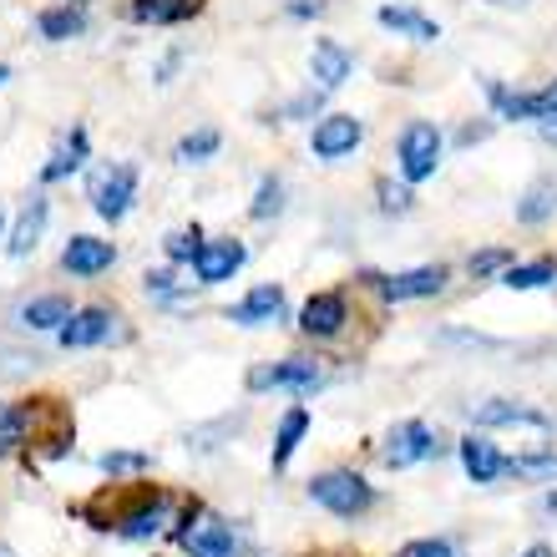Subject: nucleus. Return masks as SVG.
Segmentation results:
<instances>
[{"label":"nucleus","instance_id":"nucleus-1","mask_svg":"<svg viewBox=\"0 0 557 557\" xmlns=\"http://www.w3.org/2000/svg\"><path fill=\"white\" fill-rule=\"evenodd\" d=\"M309 502H320L330 517H360L375 507V486L360 476V471H320L309 476Z\"/></svg>","mask_w":557,"mask_h":557},{"label":"nucleus","instance_id":"nucleus-2","mask_svg":"<svg viewBox=\"0 0 557 557\" xmlns=\"http://www.w3.org/2000/svg\"><path fill=\"white\" fill-rule=\"evenodd\" d=\"M396 168H400V183H425V177L441 168V127L436 122H406L396 137Z\"/></svg>","mask_w":557,"mask_h":557},{"label":"nucleus","instance_id":"nucleus-3","mask_svg":"<svg viewBox=\"0 0 557 557\" xmlns=\"http://www.w3.org/2000/svg\"><path fill=\"white\" fill-rule=\"evenodd\" d=\"M133 198H137V162H107L102 173L91 177V208H97L107 223L127 219Z\"/></svg>","mask_w":557,"mask_h":557},{"label":"nucleus","instance_id":"nucleus-4","mask_svg":"<svg viewBox=\"0 0 557 557\" xmlns=\"http://www.w3.org/2000/svg\"><path fill=\"white\" fill-rule=\"evenodd\" d=\"M446 264H421L406 269V274H366V284L381 294L385 305H406V299H431V294L446 289Z\"/></svg>","mask_w":557,"mask_h":557},{"label":"nucleus","instance_id":"nucleus-5","mask_svg":"<svg viewBox=\"0 0 557 557\" xmlns=\"http://www.w3.org/2000/svg\"><path fill=\"white\" fill-rule=\"evenodd\" d=\"M425 456H436V431H431V421H396L385 431L381 461L391 471H406V467H416V461H425Z\"/></svg>","mask_w":557,"mask_h":557},{"label":"nucleus","instance_id":"nucleus-6","mask_svg":"<svg viewBox=\"0 0 557 557\" xmlns=\"http://www.w3.org/2000/svg\"><path fill=\"white\" fill-rule=\"evenodd\" d=\"M324 385L320 360H278V366H259L249 375V391H289V396L309 400Z\"/></svg>","mask_w":557,"mask_h":557},{"label":"nucleus","instance_id":"nucleus-7","mask_svg":"<svg viewBox=\"0 0 557 557\" xmlns=\"http://www.w3.org/2000/svg\"><path fill=\"white\" fill-rule=\"evenodd\" d=\"M360 137H366V122L350 117V112H330V117L314 122L309 147H314V158L320 162H339V158H350L355 147H360Z\"/></svg>","mask_w":557,"mask_h":557},{"label":"nucleus","instance_id":"nucleus-8","mask_svg":"<svg viewBox=\"0 0 557 557\" xmlns=\"http://www.w3.org/2000/svg\"><path fill=\"white\" fill-rule=\"evenodd\" d=\"M345 320H350V299L339 289H320L309 294L305 309H299V330H305L309 339H330L345 330Z\"/></svg>","mask_w":557,"mask_h":557},{"label":"nucleus","instance_id":"nucleus-9","mask_svg":"<svg viewBox=\"0 0 557 557\" xmlns=\"http://www.w3.org/2000/svg\"><path fill=\"white\" fill-rule=\"evenodd\" d=\"M461 467L476 486H492L507 476V451L486 431H471V436H461Z\"/></svg>","mask_w":557,"mask_h":557},{"label":"nucleus","instance_id":"nucleus-10","mask_svg":"<svg viewBox=\"0 0 557 557\" xmlns=\"http://www.w3.org/2000/svg\"><path fill=\"white\" fill-rule=\"evenodd\" d=\"M107 339H122V324L112 309H76L66 330H61L66 350H91V345H107Z\"/></svg>","mask_w":557,"mask_h":557},{"label":"nucleus","instance_id":"nucleus-11","mask_svg":"<svg viewBox=\"0 0 557 557\" xmlns=\"http://www.w3.org/2000/svg\"><path fill=\"white\" fill-rule=\"evenodd\" d=\"M177 543L188 557H234V528L223 517H198L188 528H177Z\"/></svg>","mask_w":557,"mask_h":557},{"label":"nucleus","instance_id":"nucleus-12","mask_svg":"<svg viewBox=\"0 0 557 557\" xmlns=\"http://www.w3.org/2000/svg\"><path fill=\"white\" fill-rule=\"evenodd\" d=\"M112 264H117V249H112L107 238L76 234V238H66V249H61V269H66V274H76V278L107 274Z\"/></svg>","mask_w":557,"mask_h":557},{"label":"nucleus","instance_id":"nucleus-13","mask_svg":"<svg viewBox=\"0 0 557 557\" xmlns=\"http://www.w3.org/2000/svg\"><path fill=\"white\" fill-rule=\"evenodd\" d=\"M350 72H355V57L339 41L320 36V41L309 46V76H314V87H320V91L345 87V82H350Z\"/></svg>","mask_w":557,"mask_h":557},{"label":"nucleus","instance_id":"nucleus-14","mask_svg":"<svg viewBox=\"0 0 557 557\" xmlns=\"http://www.w3.org/2000/svg\"><path fill=\"white\" fill-rule=\"evenodd\" d=\"M244 244L238 238H208L203 253L193 259V274H198V284H223V278H234L238 269H244Z\"/></svg>","mask_w":557,"mask_h":557},{"label":"nucleus","instance_id":"nucleus-15","mask_svg":"<svg viewBox=\"0 0 557 557\" xmlns=\"http://www.w3.org/2000/svg\"><path fill=\"white\" fill-rule=\"evenodd\" d=\"M278 314H284V289H278V284H253L238 305H228L223 320L244 324V330H259V324H274Z\"/></svg>","mask_w":557,"mask_h":557},{"label":"nucleus","instance_id":"nucleus-16","mask_svg":"<svg viewBox=\"0 0 557 557\" xmlns=\"http://www.w3.org/2000/svg\"><path fill=\"white\" fill-rule=\"evenodd\" d=\"M471 421L482 425V431H492V425H528V431H543V436L553 431V416L532 411V406H522V400H482Z\"/></svg>","mask_w":557,"mask_h":557},{"label":"nucleus","instance_id":"nucleus-17","mask_svg":"<svg viewBox=\"0 0 557 557\" xmlns=\"http://www.w3.org/2000/svg\"><path fill=\"white\" fill-rule=\"evenodd\" d=\"M41 234H46V198L30 193L26 208H21V219H15V228H11V238H5V253H11V259H26V253H36Z\"/></svg>","mask_w":557,"mask_h":557},{"label":"nucleus","instance_id":"nucleus-18","mask_svg":"<svg viewBox=\"0 0 557 557\" xmlns=\"http://www.w3.org/2000/svg\"><path fill=\"white\" fill-rule=\"evenodd\" d=\"M375 21H381L391 36H411V41H436L441 26L431 21V15H421L416 5H381L375 11Z\"/></svg>","mask_w":557,"mask_h":557},{"label":"nucleus","instance_id":"nucleus-19","mask_svg":"<svg viewBox=\"0 0 557 557\" xmlns=\"http://www.w3.org/2000/svg\"><path fill=\"white\" fill-rule=\"evenodd\" d=\"M76 309L66 294H41V299H30V305H21V314L15 320L26 324V330H66V320H72Z\"/></svg>","mask_w":557,"mask_h":557},{"label":"nucleus","instance_id":"nucleus-20","mask_svg":"<svg viewBox=\"0 0 557 557\" xmlns=\"http://www.w3.org/2000/svg\"><path fill=\"white\" fill-rule=\"evenodd\" d=\"M553 213H557V177H532L528 193H522V203H517V223L537 228V223H547Z\"/></svg>","mask_w":557,"mask_h":557},{"label":"nucleus","instance_id":"nucleus-21","mask_svg":"<svg viewBox=\"0 0 557 557\" xmlns=\"http://www.w3.org/2000/svg\"><path fill=\"white\" fill-rule=\"evenodd\" d=\"M198 11L203 0H133V21H147V26H177Z\"/></svg>","mask_w":557,"mask_h":557},{"label":"nucleus","instance_id":"nucleus-22","mask_svg":"<svg viewBox=\"0 0 557 557\" xmlns=\"http://www.w3.org/2000/svg\"><path fill=\"white\" fill-rule=\"evenodd\" d=\"M305 436H309V411L305 406L284 411V421H278V431H274V471L289 467V456L305 446Z\"/></svg>","mask_w":557,"mask_h":557},{"label":"nucleus","instance_id":"nucleus-23","mask_svg":"<svg viewBox=\"0 0 557 557\" xmlns=\"http://www.w3.org/2000/svg\"><path fill=\"white\" fill-rule=\"evenodd\" d=\"M87 162V127H72V137L51 152V162L41 168V183H61V177H72L76 168Z\"/></svg>","mask_w":557,"mask_h":557},{"label":"nucleus","instance_id":"nucleus-24","mask_svg":"<svg viewBox=\"0 0 557 557\" xmlns=\"http://www.w3.org/2000/svg\"><path fill=\"white\" fill-rule=\"evenodd\" d=\"M36 30H41L46 41H72L87 30V15L76 11V5H51V11L36 15Z\"/></svg>","mask_w":557,"mask_h":557},{"label":"nucleus","instance_id":"nucleus-25","mask_svg":"<svg viewBox=\"0 0 557 557\" xmlns=\"http://www.w3.org/2000/svg\"><path fill=\"white\" fill-rule=\"evenodd\" d=\"M557 278V259H537V264H512L507 274L497 278L502 289H517V294H528V289H547Z\"/></svg>","mask_w":557,"mask_h":557},{"label":"nucleus","instance_id":"nucleus-26","mask_svg":"<svg viewBox=\"0 0 557 557\" xmlns=\"http://www.w3.org/2000/svg\"><path fill=\"white\" fill-rule=\"evenodd\" d=\"M30 441V406H0V456L21 451Z\"/></svg>","mask_w":557,"mask_h":557},{"label":"nucleus","instance_id":"nucleus-27","mask_svg":"<svg viewBox=\"0 0 557 557\" xmlns=\"http://www.w3.org/2000/svg\"><path fill=\"white\" fill-rule=\"evenodd\" d=\"M512 264H517L512 249H507V244H492V249H476V253H471V259H467V274L471 278H502Z\"/></svg>","mask_w":557,"mask_h":557},{"label":"nucleus","instance_id":"nucleus-28","mask_svg":"<svg viewBox=\"0 0 557 557\" xmlns=\"http://www.w3.org/2000/svg\"><path fill=\"white\" fill-rule=\"evenodd\" d=\"M219 147H223V137L213 133V127H198V133H188L183 143L173 147V158L177 162H208L213 152H219Z\"/></svg>","mask_w":557,"mask_h":557},{"label":"nucleus","instance_id":"nucleus-29","mask_svg":"<svg viewBox=\"0 0 557 557\" xmlns=\"http://www.w3.org/2000/svg\"><path fill=\"white\" fill-rule=\"evenodd\" d=\"M249 213H253V219H259V223H264V219H278V213H284V183H278L274 173H269V177H259V193H253Z\"/></svg>","mask_w":557,"mask_h":557},{"label":"nucleus","instance_id":"nucleus-30","mask_svg":"<svg viewBox=\"0 0 557 557\" xmlns=\"http://www.w3.org/2000/svg\"><path fill=\"white\" fill-rule=\"evenodd\" d=\"M507 471H512V476H532V482H557V456L553 451L507 456Z\"/></svg>","mask_w":557,"mask_h":557},{"label":"nucleus","instance_id":"nucleus-31","mask_svg":"<svg viewBox=\"0 0 557 557\" xmlns=\"http://www.w3.org/2000/svg\"><path fill=\"white\" fill-rule=\"evenodd\" d=\"M553 117H557V82L522 91V122H553Z\"/></svg>","mask_w":557,"mask_h":557},{"label":"nucleus","instance_id":"nucleus-32","mask_svg":"<svg viewBox=\"0 0 557 557\" xmlns=\"http://www.w3.org/2000/svg\"><path fill=\"white\" fill-rule=\"evenodd\" d=\"M203 244H208V238L198 234V228H177V234L162 238V249H168V259H173V264H193V259L203 253Z\"/></svg>","mask_w":557,"mask_h":557},{"label":"nucleus","instance_id":"nucleus-33","mask_svg":"<svg viewBox=\"0 0 557 557\" xmlns=\"http://www.w3.org/2000/svg\"><path fill=\"white\" fill-rule=\"evenodd\" d=\"M162 517H168V502H147L143 512L133 517V522H122V537H133V543H143V537H152V532L162 528Z\"/></svg>","mask_w":557,"mask_h":557},{"label":"nucleus","instance_id":"nucleus-34","mask_svg":"<svg viewBox=\"0 0 557 557\" xmlns=\"http://www.w3.org/2000/svg\"><path fill=\"white\" fill-rule=\"evenodd\" d=\"M147 467H152V456L147 451H107L102 456L107 476H133V471H147Z\"/></svg>","mask_w":557,"mask_h":557},{"label":"nucleus","instance_id":"nucleus-35","mask_svg":"<svg viewBox=\"0 0 557 557\" xmlns=\"http://www.w3.org/2000/svg\"><path fill=\"white\" fill-rule=\"evenodd\" d=\"M400 557H456V547L446 537H421V543H411Z\"/></svg>","mask_w":557,"mask_h":557},{"label":"nucleus","instance_id":"nucleus-36","mask_svg":"<svg viewBox=\"0 0 557 557\" xmlns=\"http://www.w3.org/2000/svg\"><path fill=\"white\" fill-rule=\"evenodd\" d=\"M381 208H385V213H406V208H411L406 183H381Z\"/></svg>","mask_w":557,"mask_h":557},{"label":"nucleus","instance_id":"nucleus-37","mask_svg":"<svg viewBox=\"0 0 557 557\" xmlns=\"http://www.w3.org/2000/svg\"><path fill=\"white\" fill-rule=\"evenodd\" d=\"M30 360H36V355H0V385L21 381V375L30 370Z\"/></svg>","mask_w":557,"mask_h":557},{"label":"nucleus","instance_id":"nucleus-38","mask_svg":"<svg viewBox=\"0 0 557 557\" xmlns=\"http://www.w3.org/2000/svg\"><path fill=\"white\" fill-rule=\"evenodd\" d=\"M486 133H492V122H476V127H461V133H456V143L471 147V143H482Z\"/></svg>","mask_w":557,"mask_h":557},{"label":"nucleus","instance_id":"nucleus-39","mask_svg":"<svg viewBox=\"0 0 557 557\" xmlns=\"http://www.w3.org/2000/svg\"><path fill=\"white\" fill-rule=\"evenodd\" d=\"M147 289H152V294H173V274H168V269L147 274Z\"/></svg>","mask_w":557,"mask_h":557},{"label":"nucleus","instance_id":"nucleus-40","mask_svg":"<svg viewBox=\"0 0 557 557\" xmlns=\"http://www.w3.org/2000/svg\"><path fill=\"white\" fill-rule=\"evenodd\" d=\"M289 15H324V0H289Z\"/></svg>","mask_w":557,"mask_h":557},{"label":"nucleus","instance_id":"nucleus-41","mask_svg":"<svg viewBox=\"0 0 557 557\" xmlns=\"http://www.w3.org/2000/svg\"><path fill=\"white\" fill-rule=\"evenodd\" d=\"M537 512H547V517H557V486H553V492H547V497H543V502H537Z\"/></svg>","mask_w":557,"mask_h":557},{"label":"nucleus","instance_id":"nucleus-42","mask_svg":"<svg viewBox=\"0 0 557 557\" xmlns=\"http://www.w3.org/2000/svg\"><path fill=\"white\" fill-rule=\"evenodd\" d=\"M537 133H543V143H557V117L553 122H537Z\"/></svg>","mask_w":557,"mask_h":557},{"label":"nucleus","instance_id":"nucleus-43","mask_svg":"<svg viewBox=\"0 0 557 557\" xmlns=\"http://www.w3.org/2000/svg\"><path fill=\"white\" fill-rule=\"evenodd\" d=\"M522 557H557V553H553V547H543V543H537V547H528V553H522Z\"/></svg>","mask_w":557,"mask_h":557},{"label":"nucleus","instance_id":"nucleus-44","mask_svg":"<svg viewBox=\"0 0 557 557\" xmlns=\"http://www.w3.org/2000/svg\"><path fill=\"white\" fill-rule=\"evenodd\" d=\"M486 5H507V11H522L528 0H486Z\"/></svg>","mask_w":557,"mask_h":557},{"label":"nucleus","instance_id":"nucleus-45","mask_svg":"<svg viewBox=\"0 0 557 557\" xmlns=\"http://www.w3.org/2000/svg\"><path fill=\"white\" fill-rule=\"evenodd\" d=\"M5 82H11V66H0V87H5Z\"/></svg>","mask_w":557,"mask_h":557},{"label":"nucleus","instance_id":"nucleus-46","mask_svg":"<svg viewBox=\"0 0 557 557\" xmlns=\"http://www.w3.org/2000/svg\"><path fill=\"white\" fill-rule=\"evenodd\" d=\"M0 557H15V553H11V547H5V543H0Z\"/></svg>","mask_w":557,"mask_h":557}]
</instances>
